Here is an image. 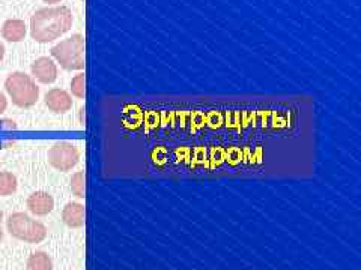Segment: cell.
I'll return each instance as SVG.
<instances>
[{
  "label": "cell",
  "mask_w": 361,
  "mask_h": 270,
  "mask_svg": "<svg viewBox=\"0 0 361 270\" xmlns=\"http://www.w3.org/2000/svg\"><path fill=\"white\" fill-rule=\"evenodd\" d=\"M32 75L42 84H51L58 80V66L50 58L42 56L32 63Z\"/></svg>",
  "instance_id": "8992f818"
},
{
  "label": "cell",
  "mask_w": 361,
  "mask_h": 270,
  "mask_svg": "<svg viewBox=\"0 0 361 270\" xmlns=\"http://www.w3.org/2000/svg\"><path fill=\"white\" fill-rule=\"evenodd\" d=\"M71 193L78 198H85V173L83 172H77L75 174H73Z\"/></svg>",
  "instance_id": "5bb4252c"
},
{
  "label": "cell",
  "mask_w": 361,
  "mask_h": 270,
  "mask_svg": "<svg viewBox=\"0 0 361 270\" xmlns=\"http://www.w3.org/2000/svg\"><path fill=\"white\" fill-rule=\"evenodd\" d=\"M45 105L49 107L50 111L56 115H63V112L70 111L73 108V98L71 95L62 89H51L45 94Z\"/></svg>",
  "instance_id": "52a82bcc"
},
{
  "label": "cell",
  "mask_w": 361,
  "mask_h": 270,
  "mask_svg": "<svg viewBox=\"0 0 361 270\" xmlns=\"http://www.w3.org/2000/svg\"><path fill=\"white\" fill-rule=\"evenodd\" d=\"M6 107H8V99L2 92H0V115L6 110Z\"/></svg>",
  "instance_id": "9a60e30c"
},
{
  "label": "cell",
  "mask_w": 361,
  "mask_h": 270,
  "mask_svg": "<svg viewBox=\"0 0 361 270\" xmlns=\"http://www.w3.org/2000/svg\"><path fill=\"white\" fill-rule=\"evenodd\" d=\"M5 89L14 105L20 108H30L39 99V87L33 82V78L25 72L11 74L5 82Z\"/></svg>",
  "instance_id": "7a4b0ae2"
},
{
  "label": "cell",
  "mask_w": 361,
  "mask_h": 270,
  "mask_svg": "<svg viewBox=\"0 0 361 270\" xmlns=\"http://www.w3.org/2000/svg\"><path fill=\"white\" fill-rule=\"evenodd\" d=\"M85 206L80 202H68L62 210V221L70 229H80L85 225Z\"/></svg>",
  "instance_id": "9c48e42d"
},
{
  "label": "cell",
  "mask_w": 361,
  "mask_h": 270,
  "mask_svg": "<svg viewBox=\"0 0 361 270\" xmlns=\"http://www.w3.org/2000/svg\"><path fill=\"white\" fill-rule=\"evenodd\" d=\"M17 191V177L9 172H0V197H9Z\"/></svg>",
  "instance_id": "7c38bea8"
},
{
  "label": "cell",
  "mask_w": 361,
  "mask_h": 270,
  "mask_svg": "<svg viewBox=\"0 0 361 270\" xmlns=\"http://www.w3.org/2000/svg\"><path fill=\"white\" fill-rule=\"evenodd\" d=\"M27 207L33 215L45 217L49 215V213H51L54 207V200L49 193H45V191H37V193L29 195Z\"/></svg>",
  "instance_id": "ba28073f"
},
{
  "label": "cell",
  "mask_w": 361,
  "mask_h": 270,
  "mask_svg": "<svg viewBox=\"0 0 361 270\" xmlns=\"http://www.w3.org/2000/svg\"><path fill=\"white\" fill-rule=\"evenodd\" d=\"M4 56H5V47H4V44H0V62L4 60Z\"/></svg>",
  "instance_id": "e0dca14e"
},
{
  "label": "cell",
  "mask_w": 361,
  "mask_h": 270,
  "mask_svg": "<svg viewBox=\"0 0 361 270\" xmlns=\"http://www.w3.org/2000/svg\"><path fill=\"white\" fill-rule=\"evenodd\" d=\"M6 227L13 238L26 243H41L47 238V229L37 219H32L23 212H16L6 221Z\"/></svg>",
  "instance_id": "277c9868"
},
{
  "label": "cell",
  "mask_w": 361,
  "mask_h": 270,
  "mask_svg": "<svg viewBox=\"0 0 361 270\" xmlns=\"http://www.w3.org/2000/svg\"><path fill=\"white\" fill-rule=\"evenodd\" d=\"M27 33L26 22L18 18H11L4 22L2 27V37L8 42H20L25 39Z\"/></svg>",
  "instance_id": "30bf717a"
},
{
  "label": "cell",
  "mask_w": 361,
  "mask_h": 270,
  "mask_svg": "<svg viewBox=\"0 0 361 270\" xmlns=\"http://www.w3.org/2000/svg\"><path fill=\"white\" fill-rule=\"evenodd\" d=\"M44 2H45V4H50V5H51V4H59L61 0H44Z\"/></svg>",
  "instance_id": "ac0fdd59"
},
{
  "label": "cell",
  "mask_w": 361,
  "mask_h": 270,
  "mask_svg": "<svg viewBox=\"0 0 361 270\" xmlns=\"http://www.w3.org/2000/svg\"><path fill=\"white\" fill-rule=\"evenodd\" d=\"M27 270H53V262L49 254L33 252L27 260Z\"/></svg>",
  "instance_id": "8fae6325"
},
{
  "label": "cell",
  "mask_w": 361,
  "mask_h": 270,
  "mask_svg": "<svg viewBox=\"0 0 361 270\" xmlns=\"http://www.w3.org/2000/svg\"><path fill=\"white\" fill-rule=\"evenodd\" d=\"M71 92L75 98L85 99L86 95V78L85 74H77L71 80Z\"/></svg>",
  "instance_id": "4fadbf2b"
},
{
  "label": "cell",
  "mask_w": 361,
  "mask_h": 270,
  "mask_svg": "<svg viewBox=\"0 0 361 270\" xmlns=\"http://www.w3.org/2000/svg\"><path fill=\"white\" fill-rule=\"evenodd\" d=\"M51 56L66 71H80L85 68V38L75 33L51 49Z\"/></svg>",
  "instance_id": "3957f363"
},
{
  "label": "cell",
  "mask_w": 361,
  "mask_h": 270,
  "mask_svg": "<svg viewBox=\"0 0 361 270\" xmlns=\"http://www.w3.org/2000/svg\"><path fill=\"white\" fill-rule=\"evenodd\" d=\"M73 27V13L66 6L42 8L32 15L30 35L37 42H51Z\"/></svg>",
  "instance_id": "6da1fadb"
},
{
  "label": "cell",
  "mask_w": 361,
  "mask_h": 270,
  "mask_svg": "<svg viewBox=\"0 0 361 270\" xmlns=\"http://www.w3.org/2000/svg\"><path fill=\"white\" fill-rule=\"evenodd\" d=\"M2 221H4V212L0 210V242L4 239V230H2Z\"/></svg>",
  "instance_id": "2e32d148"
},
{
  "label": "cell",
  "mask_w": 361,
  "mask_h": 270,
  "mask_svg": "<svg viewBox=\"0 0 361 270\" xmlns=\"http://www.w3.org/2000/svg\"><path fill=\"white\" fill-rule=\"evenodd\" d=\"M78 161H80V152L77 150V148L73 143H68V141L56 143L49 150V162L58 172L66 173L73 170V168L78 164Z\"/></svg>",
  "instance_id": "5b68a950"
}]
</instances>
